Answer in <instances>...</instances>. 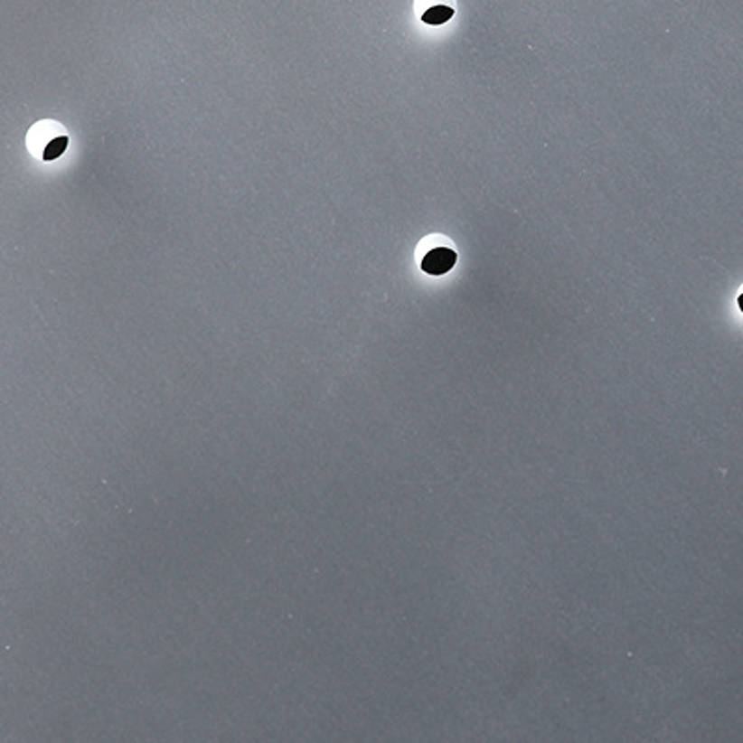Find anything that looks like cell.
I'll return each mask as SVG.
<instances>
[{"label":"cell","mask_w":743,"mask_h":743,"mask_svg":"<svg viewBox=\"0 0 743 743\" xmlns=\"http://www.w3.org/2000/svg\"><path fill=\"white\" fill-rule=\"evenodd\" d=\"M454 0H417L415 6L426 24L438 26L448 23L456 14Z\"/></svg>","instance_id":"obj_1"},{"label":"cell","mask_w":743,"mask_h":743,"mask_svg":"<svg viewBox=\"0 0 743 743\" xmlns=\"http://www.w3.org/2000/svg\"><path fill=\"white\" fill-rule=\"evenodd\" d=\"M457 255L450 248H435L428 251L420 262V268L429 276H445L456 266Z\"/></svg>","instance_id":"obj_2"},{"label":"cell","mask_w":743,"mask_h":743,"mask_svg":"<svg viewBox=\"0 0 743 743\" xmlns=\"http://www.w3.org/2000/svg\"><path fill=\"white\" fill-rule=\"evenodd\" d=\"M67 144H70V138H67L65 134H60V136H56V138L43 149L42 158H43L45 162H52V160L60 158V156L65 153Z\"/></svg>","instance_id":"obj_3"},{"label":"cell","mask_w":743,"mask_h":743,"mask_svg":"<svg viewBox=\"0 0 743 743\" xmlns=\"http://www.w3.org/2000/svg\"><path fill=\"white\" fill-rule=\"evenodd\" d=\"M738 306H739V309H741V313H743V292H741L739 297H738Z\"/></svg>","instance_id":"obj_4"}]
</instances>
